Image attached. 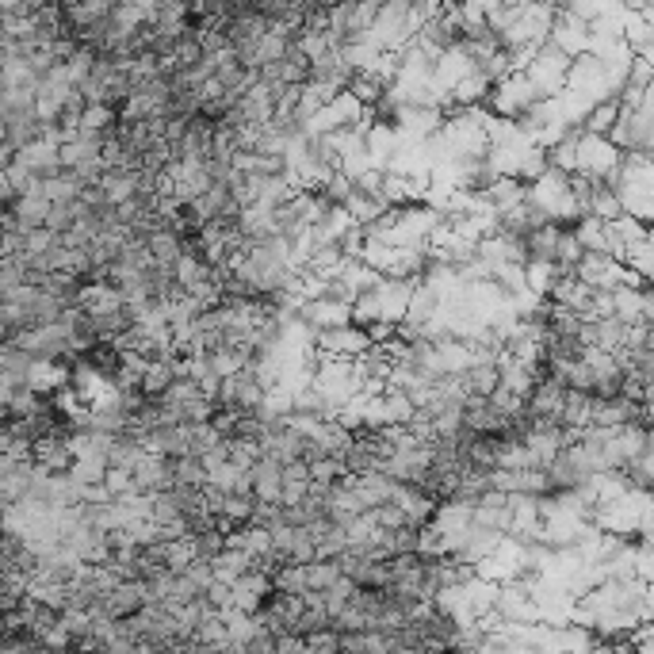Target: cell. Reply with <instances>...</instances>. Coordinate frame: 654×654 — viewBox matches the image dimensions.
Listing matches in <instances>:
<instances>
[{
	"label": "cell",
	"mask_w": 654,
	"mask_h": 654,
	"mask_svg": "<svg viewBox=\"0 0 654 654\" xmlns=\"http://www.w3.org/2000/svg\"><path fill=\"white\" fill-rule=\"evenodd\" d=\"M490 88H494V81H490V77L475 66L471 73H463V77H459L448 96H452L456 104H463V108H482V104H486V96H490Z\"/></svg>",
	"instance_id": "277c9868"
},
{
	"label": "cell",
	"mask_w": 654,
	"mask_h": 654,
	"mask_svg": "<svg viewBox=\"0 0 654 654\" xmlns=\"http://www.w3.org/2000/svg\"><path fill=\"white\" fill-rule=\"evenodd\" d=\"M567 66H570L567 54L544 43L532 54V62H528L521 73L528 77V85L536 88V96L547 100V96H559V92H563V85H567Z\"/></svg>",
	"instance_id": "7a4b0ae2"
},
{
	"label": "cell",
	"mask_w": 654,
	"mask_h": 654,
	"mask_svg": "<svg viewBox=\"0 0 654 654\" xmlns=\"http://www.w3.org/2000/svg\"><path fill=\"white\" fill-rule=\"evenodd\" d=\"M616 115H620V100H616V96H605V100H597V104L582 115V131H586V134H609L612 123H616Z\"/></svg>",
	"instance_id": "5b68a950"
},
{
	"label": "cell",
	"mask_w": 654,
	"mask_h": 654,
	"mask_svg": "<svg viewBox=\"0 0 654 654\" xmlns=\"http://www.w3.org/2000/svg\"><path fill=\"white\" fill-rule=\"evenodd\" d=\"M616 165H620V150L612 146L605 134H578L574 138V173H586L593 180H609L616 173Z\"/></svg>",
	"instance_id": "6da1fadb"
},
{
	"label": "cell",
	"mask_w": 654,
	"mask_h": 654,
	"mask_svg": "<svg viewBox=\"0 0 654 654\" xmlns=\"http://www.w3.org/2000/svg\"><path fill=\"white\" fill-rule=\"evenodd\" d=\"M536 100H540V96H536V88L528 85V77H524V73H509V77H502L498 85L490 88V96H486L482 108L490 111V115H502V119H517V115L532 108Z\"/></svg>",
	"instance_id": "3957f363"
}]
</instances>
